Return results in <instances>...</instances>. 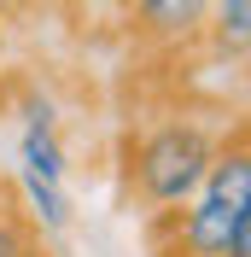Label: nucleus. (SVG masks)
Wrapping results in <instances>:
<instances>
[{"label":"nucleus","instance_id":"1","mask_svg":"<svg viewBox=\"0 0 251 257\" xmlns=\"http://www.w3.org/2000/svg\"><path fill=\"white\" fill-rule=\"evenodd\" d=\"M158 257H251V152L245 128L216 146L199 193L181 210L152 216Z\"/></svg>","mask_w":251,"mask_h":257},{"label":"nucleus","instance_id":"2","mask_svg":"<svg viewBox=\"0 0 251 257\" xmlns=\"http://www.w3.org/2000/svg\"><path fill=\"white\" fill-rule=\"evenodd\" d=\"M216 146L222 141H210V128H199L193 117L158 123L152 135H141L135 152H129V187H135V199H141L152 216L187 205L193 193H199L204 170H210V158H216Z\"/></svg>","mask_w":251,"mask_h":257},{"label":"nucleus","instance_id":"3","mask_svg":"<svg viewBox=\"0 0 251 257\" xmlns=\"http://www.w3.org/2000/svg\"><path fill=\"white\" fill-rule=\"evenodd\" d=\"M18 176H24V199H30V228L59 234L70 222V199H64V146H59L47 117H30V128H24Z\"/></svg>","mask_w":251,"mask_h":257},{"label":"nucleus","instance_id":"4","mask_svg":"<svg viewBox=\"0 0 251 257\" xmlns=\"http://www.w3.org/2000/svg\"><path fill=\"white\" fill-rule=\"evenodd\" d=\"M123 12L135 18L141 41H152V47H187V41L204 35L210 0H129Z\"/></svg>","mask_w":251,"mask_h":257},{"label":"nucleus","instance_id":"5","mask_svg":"<svg viewBox=\"0 0 251 257\" xmlns=\"http://www.w3.org/2000/svg\"><path fill=\"white\" fill-rule=\"evenodd\" d=\"M210 35H216L222 53L245 59V41H251V0H210Z\"/></svg>","mask_w":251,"mask_h":257},{"label":"nucleus","instance_id":"6","mask_svg":"<svg viewBox=\"0 0 251 257\" xmlns=\"http://www.w3.org/2000/svg\"><path fill=\"white\" fill-rule=\"evenodd\" d=\"M0 257H47L41 240H35L30 222H12V216H0Z\"/></svg>","mask_w":251,"mask_h":257},{"label":"nucleus","instance_id":"7","mask_svg":"<svg viewBox=\"0 0 251 257\" xmlns=\"http://www.w3.org/2000/svg\"><path fill=\"white\" fill-rule=\"evenodd\" d=\"M82 6H94V12H123L129 0H82Z\"/></svg>","mask_w":251,"mask_h":257}]
</instances>
